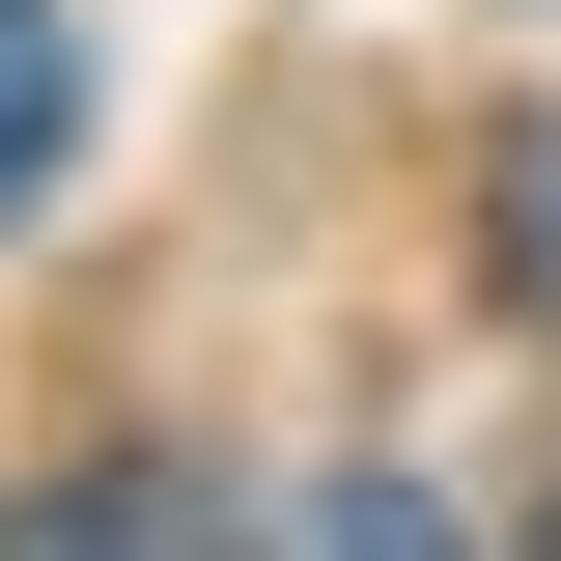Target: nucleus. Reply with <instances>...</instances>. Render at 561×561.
I'll list each match as a JSON object with an SVG mask.
<instances>
[{
  "instance_id": "20e7f679",
  "label": "nucleus",
  "mask_w": 561,
  "mask_h": 561,
  "mask_svg": "<svg viewBox=\"0 0 561 561\" xmlns=\"http://www.w3.org/2000/svg\"><path fill=\"white\" fill-rule=\"evenodd\" d=\"M505 280H534V309H561V140H534V169H505Z\"/></svg>"
},
{
  "instance_id": "39448f33",
  "label": "nucleus",
  "mask_w": 561,
  "mask_h": 561,
  "mask_svg": "<svg viewBox=\"0 0 561 561\" xmlns=\"http://www.w3.org/2000/svg\"><path fill=\"white\" fill-rule=\"evenodd\" d=\"M534 561H561V534H534Z\"/></svg>"
},
{
  "instance_id": "f257e3e1",
  "label": "nucleus",
  "mask_w": 561,
  "mask_h": 561,
  "mask_svg": "<svg viewBox=\"0 0 561 561\" xmlns=\"http://www.w3.org/2000/svg\"><path fill=\"white\" fill-rule=\"evenodd\" d=\"M0 561H225V505L169 478V449H84V478H28V505H0Z\"/></svg>"
},
{
  "instance_id": "f03ea898",
  "label": "nucleus",
  "mask_w": 561,
  "mask_h": 561,
  "mask_svg": "<svg viewBox=\"0 0 561 561\" xmlns=\"http://www.w3.org/2000/svg\"><path fill=\"white\" fill-rule=\"evenodd\" d=\"M57 140H84V28H57V0H0V225L57 197Z\"/></svg>"
},
{
  "instance_id": "7ed1b4c3",
  "label": "nucleus",
  "mask_w": 561,
  "mask_h": 561,
  "mask_svg": "<svg viewBox=\"0 0 561 561\" xmlns=\"http://www.w3.org/2000/svg\"><path fill=\"white\" fill-rule=\"evenodd\" d=\"M280 561H449V505H421V478H309V505H280Z\"/></svg>"
}]
</instances>
